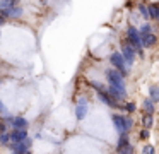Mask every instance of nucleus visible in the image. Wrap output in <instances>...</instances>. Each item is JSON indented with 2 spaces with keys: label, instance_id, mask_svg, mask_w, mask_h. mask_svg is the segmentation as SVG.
I'll use <instances>...</instances> for the list:
<instances>
[{
  "label": "nucleus",
  "instance_id": "nucleus-22",
  "mask_svg": "<svg viewBox=\"0 0 159 154\" xmlns=\"http://www.w3.org/2000/svg\"><path fill=\"white\" fill-rule=\"evenodd\" d=\"M139 137H140V140H142V139H149V137H151V132H149V128H142L140 133H139Z\"/></svg>",
  "mask_w": 159,
  "mask_h": 154
},
{
  "label": "nucleus",
  "instance_id": "nucleus-1",
  "mask_svg": "<svg viewBox=\"0 0 159 154\" xmlns=\"http://www.w3.org/2000/svg\"><path fill=\"white\" fill-rule=\"evenodd\" d=\"M108 77V92L116 103H120L127 94V86H125V77L116 70V68H108L106 70Z\"/></svg>",
  "mask_w": 159,
  "mask_h": 154
},
{
  "label": "nucleus",
  "instance_id": "nucleus-3",
  "mask_svg": "<svg viewBox=\"0 0 159 154\" xmlns=\"http://www.w3.org/2000/svg\"><path fill=\"white\" fill-rule=\"evenodd\" d=\"M127 41L132 44V46L137 50V53L140 57H144V50H142V38H140V31L137 29L135 26H128L127 27Z\"/></svg>",
  "mask_w": 159,
  "mask_h": 154
},
{
  "label": "nucleus",
  "instance_id": "nucleus-21",
  "mask_svg": "<svg viewBox=\"0 0 159 154\" xmlns=\"http://www.w3.org/2000/svg\"><path fill=\"white\" fill-rule=\"evenodd\" d=\"M123 110H125L127 113H134L135 110H137V106H135V103H125Z\"/></svg>",
  "mask_w": 159,
  "mask_h": 154
},
{
  "label": "nucleus",
  "instance_id": "nucleus-5",
  "mask_svg": "<svg viewBox=\"0 0 159 154\" xmlns=\"http://www.w3.org/2000/svg\"><path fill=\"white\" fill-rule=\"evenodd\" d=\"M121 55H123V58H125V62H127L128 67H132V65H134V62H135L137 50H135V48L128 43V41H125V43L121 44Z\"/></svg>",
  "mask_w": 159,
  "mask_h": 154
},
{
  "label": "nucleus",
  "instance_id": "nucleus-2",
  "mask_svg": "<svg viewBox=\"0 0 159 154\" xmlns=\"http://www.w3.org/2000/svg\"><path fill=\"white\" fill-rule=\"evenodd\" d=\"M111 118H113V125H115V128H116L118 135H128V133H130L132 127H134V120H132L130 116L115 113Z\"/></svg>",
  "mask_w": 159,
  "mask_h": 154
},
{
  "label": "nucleus",
  "instance_id": "nucleus-13",
  "mask_svg": "<svg viewBox=\"0 0 159 154\" xmlns=\"http://www.w3.org/2000/svg\"><path fill=\"white\" fill-rule=\"evenodd\" d=\"M4 17H19L22 14V7H19V5H16V7H12L11 10H5V12H0Z\"/></svg>",
  "mask_w": 159,
  "mask_h": 154
},
{
  "label": "nucleus",
  "instance_id": "nucleus-9",
  "mask_svg": "<svg viewBox=\"0 0 159 154\" xmlns=\"http://www.w3.org/2000/svg\"><path fill=\"white\" fill-rule=\"evenodd\" d=\"M140 38H142V46H144V48L154 46L156 41H157V36H156L154 33H151V34H140Z\"/></svg>",
  "mask_w": 159,
  "mask_h": 154
},
{
  "label": "nucleus",
  "instance_id": "nucleus-6",
  "mask_svg": "<svg viewBox=\"0 0 159 154\" xmlns=\"http://www.w3.org/2000/svg\"><path fill=\"white\" fill-rule=\"evenodd\" d=\"M87 111H89V103H87L86 98H80L79 101H77V105H75V110H74L75 118L77 120H84V116L87 115Z\"/></svg>",
  "mask_w": 159,
  "mask_h": 154
},
{
  "label": "nucleus",
  "instance_id": "nucleus-11",
  "mask_svg": "<svg viewBox=\"0 0 159 154\" xmlns=\"http://www.w3.org/2000/svg\"><path fill=\"white\" fill-rule=\"evenodd\" d=\"M142 110H144L145 113H149V115H154V111H156V103L152 101L151 98H145L144 101H142Z\"/></svg>",
  "mask_w": 159,
  "mask_h": 154
},
{
  "label": "nucleus",
  "instance_id": "nucleus-24",
  "mask_svg": "<svg viewBox=\"0 0 159 154\" xmlns=\"http://www.w3.org/2000/svg\"><path fill=\"white\" fill-rule=\"evenodd\" d=\"M28 154H33V152H28Z\"/></svg>",
  "mask_w": 159,
  "mask_h": 154
},
{
  "label": "nucleus",
  "instance_id": "nucleus-16",
  "mask_svg": "<svg viewBox=\"0 0 159 154\" xmlns=\"http://www.w3.org/2000/svg\"><path fill=\"white\" fill-rule=\"evenodd\" d=\"M149 16H151V19L159 21V3H152V5H149Z\"/></svg>",
  "mask_w": 159,
  "mask_h": 154
},
{
  "label": "nucleus",
  "instance_id": "nucleus-18",
  "mask_svg": "<svg viewBox=\"0 0 159 154\" xmlns=\"http://www.w3.org/2000/svg\"><path fill=\"white\" fill-rule=\"evenodd\" d=\"M140 154H156V147L152 144H145V146H142Z\"/></svg>",
  "mask_w": 159,
  "mask_h": 154
},
{
  "label": "nucleus",
  "instance_id": "nucleus-23",
  "mask_svg": "<svg viewBox=\"0 0 159 154\" xmlns=\"http://www.w3.org/2000/svg\"><path fill=\"white\" fill-rule=\"evenodd\" d=\"M2 24H4V16L0 14V26H2Z\"/></svg>",
  "mask_w": 159,
  "mask_h": 154
},
{
  "label": "nucleus",
  "instance_id": "nucleus-14",
  "mask_svg": "<svg viewBox=\"0 0 159 154\" xmlns=\"http://www.w3.org/2000/svg\"><path fill=\"white\" fill-rule=\"evenodd\" d=\"M142 125H144V128H151L152 125H154V115H149V113H144L140 118Z\"/></svg>",
  "mask_w": 159,
  "mask_h": 154
},
{
  "label": "nucleus",
  "instance_id": "nucleus-4",
  "mask_svg": "<svg viewBox=\"0 0 159 154\" xmlns=\"http://www.w3.org/2000/svg\"><path fill=\"white\" fill-rule=\"evenodd\" d=\"M110 62H111V65H113V68H116L123 77L128 74V65H127V62H125L121 51H113L111 57H110Z\"/></svg>",
  "mask_w": 159,
  "mask_h": 154
},
{
  "label": "nucleus",
  "instance_id": "nucleus-8",
  "mask_svg": "<svg viewBox=\"0 0 159 154\" xmlns=\"http://www.w3.org/2000/svg\"><path fill=\"white\" fill-rule=\"evenodd\" d=\"M98 99H99V101H103L104 105L110 106V108H116V106H118V103L111 98V94L108 91H98Z\"/></svg>",
  "mask_w": 159,
  "mask_h": 154
},
{
  "label": "nucleus",
  "instance_id": "nucleus-7",
  "mask_svg": "<svg viewBox=\"0 0 159 154\" xmlns=\"http://www.w3.org/2000/svg\"><path fill=\"white\" fill-rule=\"evenodd\" d=\"M29 137H28V132L26 130H19V128H12L11 130V140L14 144H19V142H26Z\"/></svg>",
  "mask_w": 159,
  "mask_h": 154
},
{
  "label": "nucleus",
  "instance_id": "nucleus-15",
  "mask_svg": "<svg viewBox=\"0 0 159 154\" xmlns=\"http://www.w3.org/2000/svg\"><path fill=\"white\" fill-rule=\"evenodd\" d=\"M149 98L154 103H159V86H151L149 87Z\"/></svg>",
  "mask_w": 159,
  "mask_h": 154
},
{
  "label": "nucleus",
  "instance_id": "nucleus-20",
  "mask_svg": "<svg viewBox=\"0 0 159 154\" xmlns=\"http://www.w3.org/2000/svg\"><path fill=\"white\" fill-rule=\"evenodd\" d=\"M139 12H140V16H144V19H151V16H149V7L139 5Z\"/></svg>",
  "mask_w": 159,
  "mask_h": 154
},
{
  "label": "nucleus",
  "instance_id": "nucleus-25",
  "mask_svg": "<svg viewBox=\"0 0 159 154\" xmlns=\"http://www.w3.org/2000/svg\"><path fill=\"white\" fill-rule=\"evenodd\" d=\"M0 2H2V0H0Z\"/></svg>",
  "mask_w": 159,
  "mask_h": 154
},
{
  "label": "nucleus",
  "instance_id": "nucleus-10",
  "mask_svg": "<svg viewBox=\"0 0 159 154\" xmlns=\"http://www.w3.org/2000/svg\"><path fill=\"white\" fill-rule=\"evenodd\" d=\"M12 127H14V128H19V130H26L29 127V122L24 118V116H14Z\"/></svg>",
  "mask_w": 159,
  "mask_h": 154
},
{
  "label": "nucleus",
  "instance_id": "nucleus-17",
  "mask_svg": "<svg viewBox=\"0 0 159 154\" xmlns=\"http://www.w3.org/2000/svg\"><path fill=\"white\" fill-rule=\"evenodd\" d=\"M0 144L2 146H11L12 140H11V132H4V133H0Z\"/></svg>",
  "mask_w": 159,
  "mask_h": 154
},
{
  "label": "nucleus",
  "instance_id": "nucleus-19",
  "mask_svg": "<svg viewBox=\"0 0 159 154\" xmlns=\"http://www.w3.org/2000/svg\"><path fill=\"white\" fill-rule=\"evenodd\" d=\"M139 31H140V34H151V33H152V26H151L149 22H144Z\"/></svg>",
  "mask_w": 159,
  "mask_h": 154
},
{
  "label": "nucleus",
  "instance_id": "nucleus-12",
  "mask_svg": "<svg viewBox=\"0 0 159 154\" xmlns=\"http://www.w3.org/2000/svg\"><path fill=\"white\" fill-rule=\"evenodd\" d=\"M130 146V137L128 135H120L118 137V142H116V152H120L121 149Z\"/></svg>",
  "mask_w": 159,
  "mask_h": 154
}]
</instances>
